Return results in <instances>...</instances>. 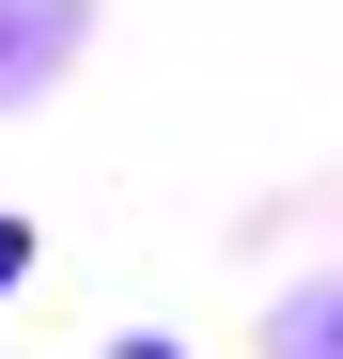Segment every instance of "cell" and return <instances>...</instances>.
Returning a JSON list of instances; mask_svg holds the SVG:
<instances>
[{"instance_id": "1", "label": "cell", "mask_w": 343, "mask_h": 359, "mask_svg": "<svg viewBox=\"0 0 343 359\" xmlns=\"http://www.w3.org/2000/svg\"><path fill=\"white\" fill-rule=\"evenodd\" d=\"M265 359H343V281H312V297H281V328H265Z\"/></svg>"}, {"instance_id": "2", "label": "cell", "mask_w": 343, "mask_h": 359, "mask_svg": "<svg viewBox=\"0 0 343 359\" xmlns=\"http://www.w3.org/2000/svg\"><path fill=\"white\" fill-rule=\"evenodd\" d=\"M31 281V219H0V297H16Z\"/></svg>"}, {"instance_id": "3", "label": "cell", "mask_w": 343, "mask_h": 359, "mask_svg": "<svg viewBox=\"0 0 343 359\" xmlns=\"http://www.w3.org/2000/svg\"><path fill=\"white\" fill-rule=\"evenodd\" d=\"M109 359H172V344H109Z\"/></svg>"}]
</instances>
